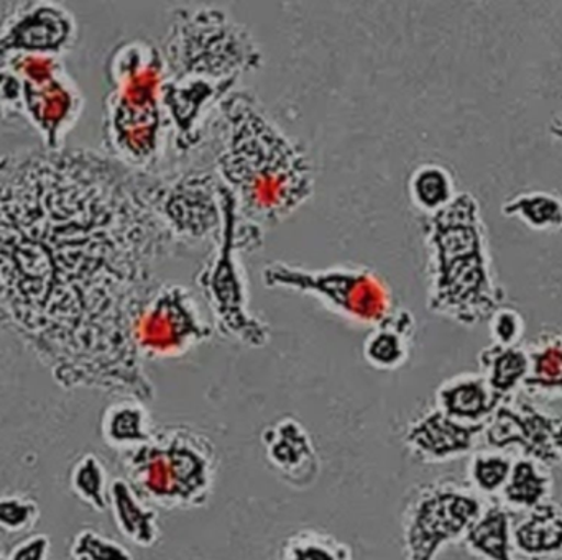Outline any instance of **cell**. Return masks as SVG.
<instances>
[{"mask_svg": "<svg viewBox=\"0 0 562 560\" xmlns=\"http://www.w3.org/2000/svg\"><path fill=\"white\" fill-rule=\"evenodd\" d=\"M428 250V306L464 325L491 318L502 305L487 233L477 201L458 193L445 209L423 219Z\"/></svg>", "mask_w": 562, "mask_h": 560, "instance_id": "cell-4", "label": "cell"}, {"mask_svg": "<svg viewBox=\"0 0 562 560\" xmlns=\"http://www.w3.org/2000/svg\"><path fill=\"white\" fill-rule=\"evenodd\" d=\"M40 518L33 500L19 495L0 496V529L5 533L30 532Z\"/></svg>", "mask_w": 562, "mask_h": 560, "instance_id": "cell-29", "label": "cell"}, {"mask_svg": "<svg viewBox=\"0 0 562 560\" xmlns=\"http://www.w3.org/2000/svg\"><path fill=\"white\" fill-rule=\"evenodd\" d=\"M220 197L223 224L206 262L196 273V285L210 306L214 329L223 338L247 347H266L272 331L250 311L246 272L239 256L240 252L260 247L262 227L240 214L236 197L223 183Z\"/></svg>", "mask_w": 562, "mask_h": 560, "instance_id": "cell-6", "label": "cell"}, {"mask_svg": "<svg viewBox=\"0 0 562 560\" xmlns=\"http://www.w3.org/2000/svg\"><path fill=\"white\" fill-rule=\"evenodd\" d=\"M408 191L413 204L425 216L439 213L458 196L451 171L438 163L419 164L409 176Z\"/></svg>", "mask_w": 562, "mask_h": 560, "instance_id": "cell-23", "label": "cell"}, {"mask_svg": "<svg viewBox=\"0 0 562 560\" xmlns=\"http://www.w3.org/2000/svg\"><path fill=\"white\" fill-rule=\"evenodd\" d=\"M0 560H5V559L0 558Z\"/></svg>", "mask_w": 562, "mask_h": 560, "instance_id": "cell-34", "label": "cell"}, {"mask_svg": "<svg viewBox=\"0 0 562 560\" xmlns=\"http://www.w3.org/2000/svg\"><path fill=\"white\" fill-rule=\"evenodd\" d=\"M484 431L485 424L459 423L435 408L409 424L405 444L422 462H448L471 453Z\"/></svg>", "mask_w": 562, "mask_h": 560, "instance_id": "cell-13", "label": "cell"}, {"mask_svg": "<svg viewBox=\"0 0 562 560\" xmlns=\"http://www.w3.org/2000/svg\"><path fill=\"white\" fill-rule=\"evenodd\" d=\"M514 546L530 559H553L562 555V510L543 503L530 510L524 522L512 532Z\"/></svg>", "mask_w": 562, "mask_h": 560, "instance_id": "cell-18", "label": "cell"}, {"mask_svg": "<svg viewBox=\"0 0 562 560\" xmlns=\"http://www.w3.org/2000/svg\"><path fill=\"white\" fill-rule=\"evenodd\" d=\"M514 460L501 450L475 453L468 467L469 485L481 496L502 493L507 485Z\"/></svg>", "mask_w": 562, "mask_h": 560, "instance_id": "cell-27", "label": "cell"}, {"mask_svg": "<svg viewBox=\"0 0 562 560\" xmlns=\"http://www.w3.org/2000/svg\"><path fill=\"white\" fill-rule=\"evenodd\" d=\"M554 134L561 135L562 138V121H558L557 125H554Z\"/></svg>", "mask_w": 562, "mask_h": 560, "instance_id": "cell-33", "label": "cell"}, {"mask_svg": "<svg viewBox=\"0 0 562 560\" xmlns=\"http://www.w3.org/2000/svg\"><path fill=\"white\" fill-rule=\"evenodd\" d=\"M124 454L128 483L148 505L188 510L210 503L217 449L201 431L191 426L155 430L147 444Z\"/></svg>", "mask_w": 562, "mask_h": 560, "instance_id": "cell-5", "label": "cell"}, {"mask_svg": "<svg viewBox=\"0 0 562 560\" xmlns=\"http://www.w3.org/2000/svg\"><path fill=\"white\" fill-rule=\"evenodd\" d=\"M277 560H353L352 551L336 536L319 529H300L281 542Z\"/></svg>", "mask_w": 562, "mask_h": 560, "instance_id": "cell-25", "label": "cell"}, {"mask_svg": "<svg viewBox=\"0 0 562 560\" xmlns=\"http://www.w3.org/2000/svg\"><path fill=\"white\" fill-rule=\"evenodd\" d=\"M72 493L86 505L95 512H105L109 508L108 470L94 454H85L71 470Z\"/></svg>", "mask_w": 562, "mask_h": 560, "instance_id": "cell-26", "label": "cell"}, {"mask_svg": "<svg viewBox=\"0 0 562 560\" xmlns=\"http://www.w3.org/2000/svg\"><path fill=\"white\" fill-rule=\"evenodd\" d=\"M112 68L119 82L109 115L112 144L122 163L150 171L165 140L164 55L148 43H128Z\"/></svg>", "mask_w": 562, "mask_h": 560, "instance_id": "cell-7", "label": "cell"}, {"mask_svg": "<svg viewBox=\"0 0 562 560\" xmlns=\"http://www.w3.org/2000/svg\"><path fill=\"white\" fill-rule=\"evenodd\" d=\"M161 55L165 112L181 150L198 147L240 76L262 62L252 35L216 7L177 10Z\"/></svg>", "mask_w": 562, "mask_h": 560, "instance_id": "cell-2", "label": "cell"}, {"mask_svg": "<svg viewBox=\"0 0 562 560\" xmlns=\"http://www.w3.org/2000/svg\"><path fill=\"white\" fill-rule=\"evenodd\" d=\"M109 508L119 532L132 545L144 549L158 545L161 528L157 510L138 496L128 480H112L109 487Z\"/></svg>", "mask_w": 562, "mask_h": 560, "instance_id": "cell-15", "label": "cell"}, {"mask_svg": "<svg viewBox=\"0 0 562 560\" xmlns=\"http://www.w3.org/2000/svg\"><path fill=\"white\" fill-rule=\"evenodd\" d=\"M213 334L214 325L203 318L193 293L178 283H164L134 324L135 345L144 358L181 357Z\"/></svg>", "mask_w": 562, "mask_h": 560, "instance_id": "cell-10", "label": "cell"}, {"mask_svg": "<svg viewBox=\"0 0 562 560\" xmlns=\"http://www.w3.org/2000/svg\"><path fill=\"white\" fill-rule=\"evenodd\" d=\"M551 490L553 477L548 467L525 457L514 462L507 485L502 490V499L508 508L530 512L548 502Z\"/></svg>", "mask_w": 562, "mask_h": 560, "instance_id": "cell-22", "label": "cell"}, {"mask_svg": "<svg viewBox=\"0 0 562 560\" xmlns=\"http://www.w3.org/2000/svg\"><path fill=\"white\" fill-rule=\"evenodd\" d=\"M504 401L481 374L456 375L436 391V408L464 424H487Z\"/></svg>", "mask_w": 562, "mask_h": 560, "instance_id": "cell-14", "label": "cell"}, {"mask_svg": "<svg viewBox=\"0 0 562 560\" xmlns=\"http://www.w3.org/2000/svg\"><path fill=\"white\" fill-rule=\"evenodd\" d=\"M507 217H517L535 230L562 229V199L547 191H527L508 197L502 206Z\"/></svg>", "mask_w": 562, "mask_h": 560, "instance_id": "cell-24", "label": "cell"}, {"mask_svg": "<svg viewBox=\"0 0 562 560\" xmlns=\"http://www.w3.org/2000/svg\"><path fill=\"white\" fill-rule=\"evenodd\" d=\"M220 180L210 171H188L165 176L160 196V213L168 229L183 243H198L216 239L223 224Z\"/></svg>", "mask_w": 562, "mask_h": 560, "instance_id": "cell-11", "label": "cell"}, {"mask_svg": "<svg viewBox=\"0 0 562 560\" xmlns=\"http://www.w3.org/2000/svg\"><path fill=\"white\" fill-rule=\"evenodd\" d=\"M553 447L557 456L562 460V418H558L557 427L553 433Z\"/></svg>", "mask_w": 562, "mask_h": 560, "instance_id": "cell-32", "label": "cell"}, {"mask_svg": "<svg viewBox=\"0 0 562 560\" xmlns=\"http://www.w3.org/2000/svg\"><path fill=\"white\" fill-rule=\"evenodd\" d=\"M165 178L94 153L0 163V324L71 384L151 401L134 324L184 247L160 213Z\"/></svg>", "mask_w": 562, "mask_h": 560, "instance_id": "cell-1", "label": "cell"}, {"mask_svg": "<svg viewBox=\"0 0 562 560\" xmlns=\"http://www.w3.org/2000/svg\"><path fill=\"white\" fill-rule=\"evenodd\" d=\"M525 352L528 374L521 388L540 397H562V335H541Z\"/></svg>", "mask_w": 562, "mask_h": 560, "instance_id": "cell-19", "label": "cell"}, {"mask_svg": "<svg viewBox=\"0 0 562 560\" xmlns=\"http://www.w3.org/2000/svg\"><path fill=\"white\" fill-rule=\"evenodd\" d=\"M416 322L408 309L393 311L372 329L363 342V358L376 370H396L408 361Z\"/></svg>", "mask_w": 562, "mask_h": 560, "instance_id": "cell-16", "label": "cell"}, {"mask_svg": "<svg viewBox=\"0 0 562 560\" xmlns=\"http://www.w3.org/2000/svg\"><path fill=\"white\" fill-rule=\"evenodd\" d=\"M72 560H134V556L121 542L105 538L94 529H82L72 539L69 549Z\"/></svg>", "mask_w": 562, "mask_h": 560, "instance_id": "cell-28", "label": "cell"}, {"mask_svg": "<svg viewBox=\"0 0 562 560\" xmlns=\"http://www.w3.org/2000/svg\"><path fill=\"white\" fill-rule=\"evenodd\" d=\"M216 176L250 222L277 224L313 194L310 155L270 121L249 92L234 91L217 108Z\"/></svg>", "mask_w": 562, "mask_h": 560, "instance_id": "cell-3", "label": "cell"}, {"mask_svg": "<svg viewBox=\"0 0 562 560\" xmlns=\"http://www.w3.org/2000/svg\"><path fill=\"white\" fill-rule=\"evenodd\" d=\"M263 454L277 476L296 490L310 489L321 473V459L310 431L293 416H283L262 431Z\"/></svg>", "mask_w": 562, "mask_h": 560, "instance_id": "cell-12", "label": "cell"}, {"mask_svg": "<svg viewBox=\"0 0 562 560\" xmlns=\"http://www.w3.org/2000/svg\"><path fill=\"white\" fill-rule=\"evenodd\" d=\"M484 502L469 483L438 479L418 487L402 515L405 560H436L484 513Z\"/></svg>", "mask_w": 562, "mask_h": 560, "instance_id": "cell-9", "label": "cell"}, {"mask_svg": "<svg viewBox=\"0 0 562 560\" xmlns=\"http://www.w3.org/2000/svg\"><path fill=\"white\" fill-rule=\"evenodd\" d=\"M52 542L48 536L33 535L20 541L5 560H48Z\"/></svg>", "mask_w": 562, "mask_h": 560, "instance_id": "cell-31", "label": "cell"}, {"mask_svg": "<svg viewBox=\"0 0 562 560\" xmlns=\"http://www.w3.org/2000/svg\"><path fill=\"white\" fill-rule=\"evenodd\" d=\"M465 548L484 560H514L510 515L504 505H491L464 536Z\"/></svg>", "mask_w": 562, "mask_h": 560, "instance_id": "cell-20", "label": "cell"}, {"mask_svg": "<svg viewBox=\"0 0 562 560\" xmlns=\"http://www.w3.org/2000/svg\"><path fill=\"white\" fill-rule=\"evenodd\" d=\"M488 328H491L492 344L518 347L524 341L527 324L520 311L510 306H501L488 318Z\"/></svg>", "mask_w": 562, "mask_h": 560, "instance_id": "cell-30", "label": "cell"}, {"mask_svg": "<svg viewBox=\"0 0 562 560\" xmlns=\"http://www.w3.org/2000/svg\"><path fill=\"white\" fill-rule=\"evenodd\" d=\"M262 282L267 288L314 296L342 318L372 328L395 308L389 283L367 266L339 263L311 270L286 262H272L263 266Z\"/></svg>", "mask_w": 562, "mask_h": 560, "instance_id": "cell-8", "label": "cell"}, {"mask_svg": "<svg viewBox=\"0 0 562 560\" xmlns=\"http://www.w3.org/2000/svg\"><path fill=\"white\" fill-rule=\"evenodd\" d=\"M101 433L112 449L128 453L147 444L154 437L155 427L144 401L122 398L105 408Z\"/></svg>", "mask_w": 562, "mask_h": 560, "instance_id": "cell-17", "label": "cell"}, {"mask_svg": "<svg viewBox=\"0 0 562 560\" xmlns=\"http://www.w3.org/2000/svg\"><path fill=\"white\" fill-rule=\"evenodd\" d=\"M479 374L485 378L491 390L502 400H508L527 378L528 355L521 345L502 347L491 344L479 354Z\"/></svg>", "mask_w": 562, "mask_h": 560, "instance_id": "cell-21", "label": "cell"}]
</instances>
